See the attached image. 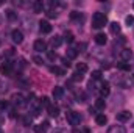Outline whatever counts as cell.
<instances>
[{"label":"cell","instance_id":"obj_1","mask_svg":"<svg viewBox=\"0 0 134 133\" xmlns=\"http://www.w3.org/2000/svg\"><path fill=\"white\" fill-rule=\"evenodd\" d=\"M106 24H108L106 14H103V13H95V14L92 16V27H94V28H103Z\"/></svg>","mask_w":134,"mask_h":133},{"label":"cell","instance_id":"obj_2","mask_svg":"<svg viewBox=\"0 0 134 133\" xmlns=\"http://www.w3.org/2000/svg\"><path fill=\"white\" fill-rule=\"evenodd\" d=\"M66 119H67V122H69L70 125H73V127L80 125V122H81V116H80V113H76V111H67Z\"/></svg>","mask_w":134,"mask_h":133},{"label":"cell","instance_id":"obj_3","mask_svg":"<svg viewBox=\"0 0 134 133\" xmlns=\"http://www.w3.org/2000/svg\"><path fill=\"white\" fill-rule=\"evenodd\" d=\"M0 72H2V75L11 77V74H13V67H11V63H9V61H5V63H2V64H0Z\"/></svg>","mask_w":134,"mask_h":133},{"label":"cell","instance_id":"obj_4","mask_svg":"<svg viewBox=\"0 0 134 133\" xmlns=\"http://www.w3.org/2000/svg\"><path fill=\"white\" fill-rule=\"evenodd\" d=\"M11 102L16 105V106H24L27 102H25V97L22 94H13L11 96Z\"/></svg>","mask_w":134,"mask_h":133},{"label":"cell","instance_id":"obj_5","mask_svg":"<svg viewBox=\"0 0 134 133\" xmlns=\"http://www.w3.org/2000/svg\"><path fill=\"white\" fill-rule=\"evenodd\" d=\"M11 39H13V42H16V44H22L24 42V34L20 30H13L11 32Z\"/></svg>","mask_w":134,"mask_h":133},{"label":"cell","instance_id":"obj_6","mask_svg":"<svg viewBox=\"0 0 134 133\" xmlns=\"http://www.w3.org/2000/svg\"><path fill=\"white\" fill-rule=\"evenodd\" d=\"M131 116H133V114H131L130 111L123 110V111L117 113V116H115V117H117V121H119V122H126V121H130V119H131Z\"/></svg>","mask_w":134,"mask_h":133},{"label":"cell","instance_id":"obj_7","mask_svg":"<svg viewBox=\"0 0 134 133\" xmlns=\"http://www.w3.org/2000/svg\"><path fill=\"white\" fill-rule=\"evenodd\" d=\"M100 96H101V99L103 97H108L109 96V93H111V88H109V83L108 81H101V85H100Z\"/></svg>","mask_w":134,"mask_h":133},{"label":"cell","instance_id":"obj_8","mask_svg":"<svg viewBox=\"0 0 134 133\" xmlns=\"http://www.w3.org/2000/svg\"><path fill=\"white\" fill-rule=\"evenodd\" d=\"M39 30L42 33H52V25L48 21H41L39 22Z\"/></svg>","mask_w":134,"mask_h":133},{"label":"cell","instance_id":"obj_9","mask_svg":"<svg viewBox=\"0 0 134 133\" xmlns=\"http://www.w3.org/2000/svg\"><path fill=\"white\" fill-rule=\"evenodd\" d=\"M48 127H50V124H48L47 121H44L42 124H39V125H34V132H36V133H47Z\"/></svg>","mask_w":134,"mask_h":133},{"label":"cell","instance_id":"obj_10","mask_svg":"<svg viewBox=\"0 0 134 133\" xmlns=\"http://www.w3.org/2000/svg\"><path fill=\"white\" fill-rule=\"evenodd\" d=\"M45 49H47L45 41H42V39L34 41V50H36V52H45Z\"/></svg>","mask_w":134,"mask_h":133},{"label":"cell","instance_id":"obj_11","mask_svg":"<svg viewBox=\"0 0 134 133\" xmlns=\"http://www.w3.org/2000/svg\"><path fill=\"white\" fill-rule=\"evenodd\" d=\"M95 42H97L98 45H104V44L108 42V36L104 33H97L95 34Z\"/></svg>","mask_w":134,"mask_h":133},{"label":"cell","instance_id":"obj_12","mask_svg":"<svg viewBox=\"0 0 134 133\" xmlns=\"http://www.w3.org/2000/svg\"><path fill=\"white\" fill-rule=\"evenodd\" d=\"M120 57H122V60H123V61H130V60H131V57H133V52H131L130 49H123V50L120 52Z\"/></svg>","mask_w":134,"mask_h":133},{"label":"cell","instance_id":"obj_13","mask_svg":"<svg viewBox=\"0 0 134 133\" xmlns=\"http://www.w3.org/2000/svg\"><path fill=\"white\" fill-rule=\"evenodd\" d=\"M63 96H64V88L55 86V88H53V97H55V99H61Z\"/></svg>","mask_w":134,"mask_h":133},{"label":"cell","instance_id":"obj_14","mask_svg":"<svg viewBox=\"0 0 134 133\" xmlns=\"http://www.w3.org/2000/svg\"><path fill=\"white\" fill-rule=\"evenodd\" d=\"M47 110H48V114H50L52 117H58V114H59V106H56V105H50Z\"/></svg>","mask_w":134,"mask_h":133},{"label":"cell","instance_id":"obj_15","mask_svg":"<svg viewBox=\"0 0 134 133\" xmlns=\"http://www.w3.org/2000/svg\"><path fill=\"white\" fill-rule=\"evenodd\" d=\"M108 122V117L104 114H95V124L97 125H106Z\"/></svg>","mask_w":134,"mask_h":133},{"label":"cell","instance_id":"obj_16","mask_svg":"<svg viewBox=\"0 0 134 133\" xmlns=\"http://www.w3.org/2000/svg\"><path fill=\"white\" fill-rule=\"evenodd\" d=\"M109 32L112 34H119L120 33V24L119 22H112V24H109Z\"/></svg>","mask_w":134,"mask_h":133},{"label":"cell","instance_id":"obj_17","mask_svg":"<svg viewBox=\"0 0 134 133\" xmlns=\"http://www.w3.org/2000/svg\"><path fill=\"white\" fill-rule=\"evenodd\" d=\"M108 133H126V130H125V127H122V125H112V127L108 130Z\"/></svg>","mask_w":134,"mask_h":133},{"label":"cell","instance_id":"obj_18","mask_svg":"<svg viewBox=\"0 0 134 133\" xmlns=\"http://www.w3.org/2000/svg\"><path fill=\"white\" fill-rule=\"evenodd\" d=\"M33 9H34V13H42L44 11V3L41 0H36L33 3Z\"/></svg>","mask_w":134,"mask_h":133},{"label":"cell","instance_id":"obj_19","mask_svg":"<svg viewBox=\"0 0 134 133\" xmlns=\"http://www.w3.org/2000/svg\"><path fill=\"white\" fill-rule=\"evenodd\" d=\"M50 72L52 74H56V75H64L66 74L64 69H61V67H58V66H50Z\"/></svg>","mask_w":134,"mask_h":133},{"label":"cell","instance_id":"obj_20","mask_svg":"<svg viewBox=\"0 0 134 133\" xmlns=\"http://www.w3.org/2000/svg\"><path fill=\"white\" fill-rule=\"evenodd\" d=\"M70 19H72V21H83V19H84V16H83V13L73 11V13H70Z\"/></svg>","mask_w":134,"mask_h":133},{"label":"cell","instance_id":"obj_21","mask_svg":"<svg viewBox=\"0 0 134 133\" xmlns=\"http://www.w3.org/2000/svg\"><path fill=\"white\" fill-rule=\"evenodd\" d=\"M63 44V38L61 36H55V38H52V47H59Z\"/></svg>","mask_w":134,"mask_h":133},{"label":"cell","instance_id":"obj_22","mask_svg":"<svg viewBox=\"0 0 134 133\" xmlns=\"http://www.w3.org/2000/svg\"><path fill=\"white\" fill-rule=\"evenodd\" d=\"M95 108H97V110H100V111H103V110L106 108V102L101 99V97H100V99H97V100H95Z\"/></svg>","mask_w":134,"mask_h":133},{"label":"cell","instance_id":"obj_23","mask_svg":"<svg viewBox=\"0 0 134 133\" xmlns=\"http://www.w3.org/2000/svg\"><path fill=\"white\" fill-rule=\"evenodd\" d=\"M76 72L86 74V72H87V64H86V63H78V64H76Z\"/></svg>","mask_w":134,"mask_h":133},{"label":"cell","instance_id":"obj_24","mask_svg":"<svg viewBox=\"0 0 134 133\" xmlns=\"http://www.w3.org/2000/svg\"><path fill=\"white\" fill-rule=\"evenodd\" d=\"M64 41H66V42H69V44H72V42L75 41V36H73V33H72V32H66V34H64Z\"/></svg>","mask_w":134,"mask_h":133},{"label":"cell","instance_id":"obj_25","mask_svg":"<svg viewBox=\"0 0 134 133\" xmlns=\"http://www.w3.org/2000/svg\"><path fill=\"white\" fill-rule=\"evenodd\" d=\"M76 55H78L76 49H67V58L73 60V58H76Z\"/></svg>","mask_w":134,"mask_h":133},{"label":"cell","instance_id":"obj_26","mask_svg":"<svg viewBox=\"0 0 134 133\" xmlns=\"http://www.w3.org/2000/svg\"><path fill=\"white\" fill-rule=\"evenodd\" d=\"M39 103H41V106H47V108H48V106L52 105V103H50V99H48L47 96H44L42 99L39 100Z\"/></svg>","mask_w":134,"mask_h":133},{"label":"cell","instance_id":"obj_27","mask_svg":"<svg viewBox=\"0 0 134 133\" xmlns=\"http://www.w3.org/2000/svg\"><path fill=\"white\" fill-rule=\"evenodd\" d=\"M117 67H119L120 70H130V69H131V64L123 61V63H119V64H117Z\"/></svg>","mask_w":134,"mask_h":133},{"label":"cell","instance_id":"obj_28","mask_svg":"<svg viewBox=\"0 0 134 133\" xmlns=\"http://www.w3.org/2000/svg\"><path fill=\"white\" fill-rule=\"evenodd\" d=\"M33 63L34 64H37V66H42V64H44V60H42L39 55H34L33 57Z\"/></svg>","mask_w":134,"mask_h":133},{"label":"cell","instance_id":"obj_29","mask_svg":"<svg viewBox=\"0 0 134 133\" xmlns=\"http://www.w3.org/2000/svg\"><path fill=\"white\" fill-rule=\"evenodd\" d=\"M81 80H83V74L75 72V74L72 75V81H81Z\"/></svg>","mask_w":134,"mask_h":133},{"label":"cell","instance_id":"obj_30","mask_svg":"<svg viewBox=\"0 0 134 133\" xmlns=\"http://www.w3.org/2000/svg\"><path fill=\"white\" fill-rule=\"evenodd\" d=\"M125 22L128 27H134V16H126L125 17Z\"/></svg>","mask_w":134,"mask_h":133},{"label":"cell","instance_id":"obj_31","mask_svg":"<svg viewBox=\"0 0 134 133\" xmlns=\"http://www.w3.org/2000/svg\"><path fill=\"white\" fill-rule=\"evenodd\" d=\"M92 80H95V81H97V80H101V72L100 70H94V72H92Z\"/></svg>","mask_w":134,"mask_h":133},{"label":"cell","instance_id":"obj_32","mask_svg":"<svg viewBox=\"0 0 134 133\" xmlns=\"http://www.w3.org/2000/svg\"><path fill=\"white\" fill-rule=\"evenodd\" d=\"M6 17H8L9 21H14V19H16V13H14L13 9H8V11H6Z\"/></svg>","mask_w":134,"mask_h":133},{"label":"cell","instance_id":"obj_33","mask_svg":"<svg viewBox=\"0 0 134 133\" xmlns=\"http://www.w3.org/2000/svg\"><path fill=\"white\" fill-rule=\"evenodd\" d=\"M22 124H24L25 127H28V125H31V117H30V116H25V117L22 119Z\"/></svg>","mask_w":134,"mask_h":133},{"label":"cell","instance_id":"obj_34","mask_svg":"<svg viewBox=\"0 0 134 133\" xmlns=\"http://www.w3.org/2000/svg\"><path fill=\"white\" fill-rule=\"evenodd\" d=\"M87 45H86V42H81V44H78L76 45V52H84V49H86Z\"/></svg>","mask_w":134,"mask_h":133},{"label":"cell","instance_id":"obj_35","mask_svg":"<svg viewBox=\"0 0 134 133\" xmlns=\"http://www.w3.org/2000/svg\"><path fill=\"white\" fill-rule=\"evenodd\" d=\"M47 16L53 19V17H58V13H56V11H53V9H48V11H47Z\"/></svg>","mask_w":134,"mask_h":133},{"label":"cell","instance_id":"obj_36","mask_svg":"<svg viewBox=\"0 0 134 133\" xmlns=\"http://www.w3.org/2000/svg\"><path fill=\"white\" fill-rule=\"evenodd\" d=\"M8 106H9V102H0V108L2 110H6Z\"/></svg>","mask_w":134,"mask_h":133},{"label":"cell","instance_id":"obj_37","mask_svg":"<svg viewBox=\"0 0 134 133\" xmlns=\"http://www.w3.org/2000/svg\"><path fill=\"white\" fill-rule=\"evenodd\" d=\"M63 66H64V67H70V61H69L67 58H64V60H63Z\"/></svg>","mask_w":134,"mask_h":133},{"label":"cell","instance_id":"obj_38","mask_svg":"<svg viewBox=\"0 0 134 133\" xmlns=\"http://www.w3.org/2000/svg\"><path fill=\"white\" fill-rule=\"evenodd\" d=\"M3 124H5V116L0 113V125H3Z\"/></svg>","mask_w":134,"mask_h":133},{"label":"cell","instance_id":"obj_39","mask_svg":"<svg viewBox=\"0 0 134 133\" xmlns=\"http://www.w3.org/2000/svg\"><path fill=\"white\" fill-rule=\"evenodd\" d=\"M53 133H67V132L64 130V129H56V130H55Z\"/></svg>","mask_w":134,"mask_h":133},{"label":"cell","instance_id":"obj_40","mask_svg":"<svg viewBox=\"0 0 134 133\" xmlns=\"http://www.w3.org/2000/svg\"><path fill=\"white\" fill-rule=\"evenodd\" d=\"M48 58H50V60H55V58H56V55H55V53H52V52H48Z\"/></svg>","mask_w":134,"mask_h":133},{"label":"cell","instance_id":"obj_41","mask_svg":"<svg viewBox=\"0 0 134 133\" xmlns=\"http://www.w3.org/2000/svg\"><path fill=\"white\" fill-rule=\"evenodd\" d=\"M73 133H81V132H80L78 129H73Z\"/></svg>","mask_w":134,"mask_h":133},{"label":"cell","instance_id":"obj_42","mask_svg":"<svg viewBox=\"0 0 134 133\" xmlns=\"http://www.w3.org/2000/svg\"><path fill=\"white\" fill-rule=\"evenodd\" d=\"M0 133H3V132H2V130H0Z\"/></svg>","mask_w":134,"mask_h":133},{"label":"cell","instance_id":"obj_43","mask_svg":"<svg viewBox=\"0 0 134 133\" xmlns=\"http://www.w3.org/2000/svg\"><path fill=\"white\" fill-rule=\"evenodd\" d=\"M133 127H134V122H133Z\"/></svg>","mask_w":134,"mask_h":133},{"label":"cell","instance_id":"obj_44","mask_svg":"<svg viewBox=\"0 0 134 133\" xmlns=\"http://www.w3.org/2000/svg\"><path fill=\"white\" fill-rule=\"evenodd\" d=\"M133 8H134V3H133Z\"/></svg>","mask_w":134,"mask_h":133},{"label":"cell","instance_id":"obj_45","mask_svg":"<svg viewBox=\"0 0 134 133\" xmlns=\"http://www.w3.org/2000/svg\"><path fill=\"white\" fill-rule=\"evenodd\" d=\"M133 77H134V75H133Z\"/></svg>","mask_w":134,"mask_h":133}]
</instances>
